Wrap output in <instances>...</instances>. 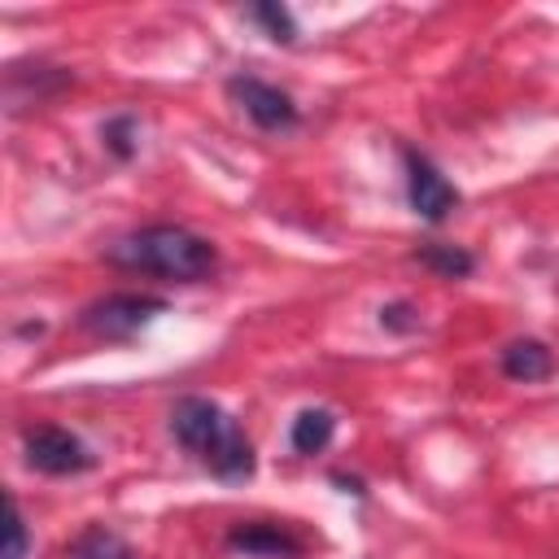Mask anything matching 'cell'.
I'll return each instance as SVG.
<instances>
[{"instance_id":"6da1fadb","label":"cell","mask_w":559,"mask_h":559,"mask_svg":"<svg viewBox=\"0 0 559 559\" xmlns=\"http://www.w3.org/2000/svg\"><path fill=\"white\" fill-rule=\"evenodd\" d=\"M109 262L131 266V271H153L175 284H197L218 266V253L205 236L179 227V223H153L144 231H131L105 249Z\"/></svg>"},{"instance_id":"7a4b0ae2","label":"cell","mask_w":559,"mask_h":559,"mask_svg":"<svg viewBox=\"0 0 559 559\" xmlns=\"http://www.w3.org/2000/svg\"><path fill=\"white\" fill-rule=\"evenodd\" d=\"M162 310H166L162 297H148V293H109V297L83 306L79 328L92 332L96 341H127L131 332H140L144 323H153Z\"/></svg>"},{"instance_id":"3957f363","label":"cell","mask_w":559,"mask_h":559,"mask_svg":"<svg viewBox=\"0 0 559 559\" xmlns=\"http://www.w3.org/2000/svg\"><path fill=\"white\" fill-rule=\"evenodd\" d=\"M22 450H26V463L35 472H44V476H79V472H87L96 463V454L70 428H52V424L26 428Z\"/></svg>"},{"instance_id":"277c9868","label":"cell","mask_w":559,"mask_h":559,"mask_svg":"<svg viewBox=\"0 0 559 559\" xmlns=\"http://www.w3.org/2000/svg\"><path fill=\"white\" fill-rule=\"evenodd\" d=\"M231 428H236V424H231V419L223 415V406L210 402V397H179L175 411H170V432H175V441H179L183 450L201 454V459H210V454L223 445V437H227Z\"/></svg>"},{"instance_id":"5b68a950","label":"cell","mask_w":559,"mask_h":559,"mask_svg":"<svg viewBox=\"0 0 559 559\" xmlns=\"http://www.w3.org/2000/svg\"><path fill=\"white\" fill-rule=\"evenodd\" d=\"M227 92L240 100V109L262 127V131H293L297 127V105L284 87L275 83H262V79H249V74H236L227 83Z\"/></svg>"},{"instance_id":"8992f818","label":"cell","mask_w":559,"mask_h":559,"mask_svg":"<svg viewBox=\"0 0 559 559\" xmlns=\"http://www.w3.org/2000/svg\"><path fill=\"white\" fill-rule=\"evenodd\" d=\"M406 197H411V210L428 223H441L450 218V210L459 205V192L454 183L419 153H406Z\"/></svg>"},{"instance_id":"52a82bcc","label":"cell","mask_w":559,"mask_h":559,"mask_svg":"<svg viewBox=\"0 0 559 559\" xmlns=\"http://www.w3.org/2000/svg\"><path fill=\"white\" fill-rule=\"evenodd\" d=\"M231 550H245L253 559H301L306 542L297 533H288L284 524H236L227 533Z\"/></svg>"},{"instance_id":"ba28073f","label":"cell","mask_w":559,"mask_h":559,"mask_svg":"<svg viewBox=\"0 0 559 559\" xmlns=\"http://www.w3.org/2000/svg\"><path fill=\"white\" fill-rule=\"evenodd\" d=\"M555 371V354L546 341L537 336H524V341H511L502 349V376L507 380H520V384H533V380H546Z\"/></svg>"},{"instance_id":"9c48e42d","label":"cell","mask_w":559,"mask_h":559,"mask_svg":"<svg viewBox=\"0 0 559 559\" xmlns=\"http://www.w3.org/2000/svg\"><path fill=\"white\" fill-rule=\"evenodd\" d=\"M332 437H336V415L323 411V406L301 411V415L293 419V432H288V441H293L297 454H323V450L332 445Z\"/></svg>"},{"instance_id":"30bf717a","label":"cell","mask_w":559,"mask_h":559,"mask_svg":"<svg viewBox=\"0 0 559 559\" xmlns=\"http://www.w3.org/2000/svg\"><path fill=\"white\" fill-rule=\"evenodd\" d=\"M205 467H210L218 480H249V476H253V445H249V437H245L240 428H231V432L223 437V445L205 459Z\"/></svg>"},{"instance_id":"8fae6325","label":"cell","mask_w":559,"mask_h":559,"mask_svg":"<svg viewBox=\"0 0 559 559\" xmlns=\"http://www.w3.org/2000/svg\"><path fill=\"white\" fill-rule=\"evenodd\" d=\"M415 258H419L428 271H437L441 280H463V275H472V266H476V258H472L467 249H459V245H424Z\"/></svg>"},{"instance_id":"7c38bea8","label":"cell","mask_w":559,"mask_h":559,"mask_svg":"<svg viewBox=\"0 0 559 559\" xmlns=\"http://www.w3.org/2000/svg\"><path fill=\"white\" fill-rule=\"evenodd\" d=\"M100 140H105V148H109L118 162H131L135 148H140V122H135L131 114H118V118H109V122L100 127Z\"/></svg>"},{"instance_id":"4fadbf2b","label":"cell","mask_w":559,"mask_h":559,"mask_svg":"<svg viewBox=\"0 0 559 559\" xmlns=\"http://www.w3.org/2000/svg\"><path fill=\"white\" fill-rule=\"evenodd\" d=\"M74 559H131V546L109 528H87L74 542Z\"/></svg>"},{"instance_id":"5bb4252c","label":"cell","mask_w":559,"mask_h":559,"mask_svg":"<svg viewBox=\"0 0 559 559\" xmlns=\"http://www.w3.org/2000/svg\"><path fill=\"white\" fill-rule=\"evenodd\" d=\"M249 17H253L258 26H266V35H271L275 44H293V39H297V22H293V13H288L284 4H253Z\"/></svg>"},{"instance_id":"9a60e30c","label":"cell","mask_w":559,"mask_h":559,"mask_svg":"<svg viewBox=\"0 0 559 559\" xmlns=\"http://www.w3.org/2000/svg\"><path fill=\"white\" fill-rule=\"evenodd\" d=\"M0 559H26V524L17 511V498H4V555Z\"/></svg>"},{"instance_id":"2e32d148","label":"cell","mask_w":559,"mask_h":559,"mask_svg":"<svg viewBox=\"0 0 559 559\" xmlns=\"http://www.w3.org/2000/svg\"><path fill=\"white\" fill-rule=\"evenodd\" d=\"M380 328L406 336V332L419 328V310H415L411 301H389V306H380Z\"/></svg>"}]
</instances>
